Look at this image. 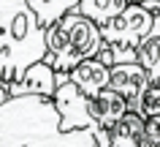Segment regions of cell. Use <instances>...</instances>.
<instances>
[{
	"mask_svg": "<svg viewBox=\"0 0 160 147\" xmlns=\"http://www.w3.org/2000/svg\"><path fill=\"white\" fill-rule=\"evenodd\" d=\"M52 98H54L57 112H60V125L65 131L87 128V131H92V134L103 131V128H98V123H95L92 114H90V95H84L71 79L60 82Z\"/></svg>",
	"mask_w": 160,
	"mask_h": 147,
	"instance_id": "cell-4",
	"label": "cell"
},
{
	"mask_svg": "<svg viewBox=\"0 0 160 147\" xmlns=\"http://www.w3.org/2000/svg\"><path fill=\"white\" fill-rule=\"evenodd\" d=\"M128 109H130L128 98L111 87H103L98 95H90V114L98 123V128H111Z\"/></svg>",
	"mask_w": 160,
	"mask_h": 147,
	"instance_id": "cell-7",
	"label": "cell"
},
{
	"mask_svg": "<svg viewBox=\"0 0 160 147\" xmlns=\"http://www.w3.org/2000/svg\"><path fill=\"white\" fill-rule=\"evenodd\" d=\"M8 98H11V95H8V87H6V85H0V104H6Z\"/></svg>",
	"mask_w": 160,
	"mask_h": 147,
	"instance_id": "cell-15",
	"label": "cell"
},
{
	"mask_svg": "<svg viewBox=\"0 0 160 147\" xmlns=\"http://www.w3.org/2000/svg\"><path fill=\"white\" fill-rule=\"evenodd\" d=\"M147 85H149V74H147V68H144L138 60L117 63V66H111L109 87L125 95V98H128V104H130V109L136 106L138 95L144 93V87H147Z\"/></svg>",
	"mask_w": 160,
	"mask_h": 147,
	"instance_id": "cell-6",
	"label": "cell"
},
{
	"mask_svg": "<svg viewBox=\"0 0 160 147\" xmlns=\"http://www.w3.org/2000/svg\"><path fill=\"white\" fill-rule=\"evenodd\" d=\"M0 147H101L87 128L65 131L52 95H11L0 104Z\"/></svg>",
	"mask_w": 160,
	"mask_h": 147,
	"instance_id": "cell-1",
	"label": "cell"
},
{
	"mask_svg": "<svg viewBox=\"0 0 160 147\" xmlns=\"http://www.w3.org/2000/svg\"><path fill=\"white\" fill-rule=\"evenodd\" d=\"M46 27L27 0H0V85L17 82L46 57Z\"/></svg>",
	"mask_w": 160,
	"mask_h": 147,
	"instance_id": "cell-2",
	"label": "cell"
},
{
	"mask_svg": "<svg viewBox=\"0 0 160 147\" xmlns=\"http://www.w3.org/2000/svg\"><path fill=\"white\" fill-rule=\"evenodd\" d=\"M71 74V82H73L84 95H98L103 87H109V79H111V68L106 63H101L98 57H87L82 60L79 66L68 71Z\"/></svg>",
	"mask_w": 160,
	"mask_h": 147,
	"instance_id": "cell-8",
	"label": "cell"
},
{
	"mask_svg": "<svg viewBox=\"0 0 160 147\" xmlns=\"http://www.w3.org/2000/svg\"><path fill=\"white\" fill-rule=\"evenodd\" d=\"M57 90V71L46 60L33 63L30 68L8 85V95H54Z\"/></svg>",
	"mask_w": 160,
	"mask_h": 147,
	"instance_id": "cell-5",
	"label": "cell"
},
{
	"mask_svg": "<svg viewBox=\"0 0 160 147\" xmlns=\"http://www.w3.org/2000/svg\"><path fill=\"white\" fill-rule=\"evenodd\" d=\"M128 3L130 0H82L79 11L84 17H90L92 22H98V25H106L109 19H114L117 14H122L128 8Z\"/></svg>",
	"mask_w": 160,
	"mask_h": 147,
	"instance_id": "cell-11",
	"label": "cell"
},
{
	"mask_svg": "<svg viewBox=\"0 0 160 147\" xmlns=\"http://www.w3.org/2000/svg\"><path fill=\"white\" fill-rule=\"evenodd\" d=\"M27 3H30V8L35 11L38 22H41L43 27H49V25H54L60 17H65L68 11L79 8L82 0H27Z\"/></svg>",
	"mask_w": 160,
	"mask_h": 147,
	"instance_id": "cell-10",
	"label": "cell"
},
{
	"mask_svg": "<svg viewBox=\"0 0 160 147\" xmlns=\"http://www.w3.org/2000/svg\"><path fill=\"white\" fill-rule=\"evenodd\" d=\"M138 63L147 68L149 82H158L160 85V35L147 38V41L138 44Z\"/></svg>",
	"mask_w": 160,
	"mask_h": 147,
	"instance_id": "cell-12",
	"label": "cell"
},
{
	"mask_svg": "<svg viewBox=\"0 0 160 147\" xmlns=\"http://www.w3.org/2000/svg\"><path fill=\"white\" fill-rule=\"evenodd\" d=\"M144 128H147V117H141L136 109H128L109 128V147H138Z\"/></svg>",
	"mask_w": 160,
	"mask_h": 147,
	"instance_id": "cell-9",
	"label": "cell"
},
{
	"mask_svg": "<svg viewBox=\"0 0 160 147\" xmlns=\"http://www.w3.org/2000/svg\"><path fill=\"white\" fill-rule=\"evenodd\" d=\"M103 35L98 22L84 17L79 8L68 11L65 17H60L54 25L46 27V57L54 71H71L87 57H95L103 46Z\"/></svg>",
	"mask_w": 160,
	"mask_h": 147,
	"instance_id": "cell-3",
	"label": "cell"
},
{
	"mask_svg": "<svg viewBox=\"0 0 160 147\" xmlns=\"http://www.w3.org/2000/svg\"><path fill=\"white\" fill-rule=\"evenodd\" d=\"M133 109L141 117H160V85L158 82H149V85L144 87V93L138 95Z\"/></svg>",
	"mask_w": 160,
	"mask_h": 147,
	"instance_id": "cell-13",
	"label": "cell"
},
{
	"mask_svg": "<svg viewBox=\"0 0 160 147\" xmlns=\"http://www.w3.org/2000/svg\"><path fill=\"white\" fill-rule=\"evenodd\" d=\"M138 147H160V117H147V128Z\"/></svg>",
	"mask_w": 160,
	"mask_h": 147,
	"instance_id": "cell-14",
	"label": "cell"
},
{
	"mask_svg": "<svg viewBox=\"0 0 160 147\" xmlns=\"http://www.w3.org/2000/svg\"><path fill=\"white\" fill-rule=\"evenodd\" d=\"M130 3H136V0H130Z\"/></svg>",
	"mask_w": 160,
	"mask_h": 147,
	"instance_id": "cell-16",
	"label": "cell"
}]
</instances>
